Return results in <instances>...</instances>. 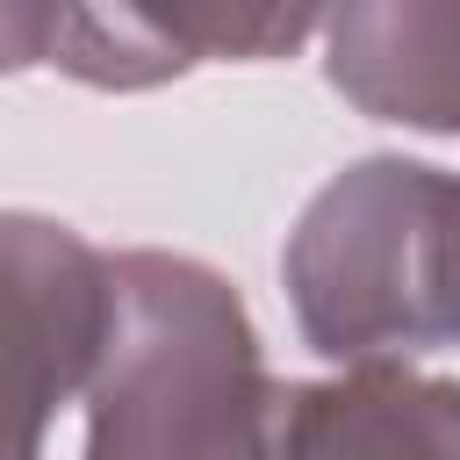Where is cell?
<instances>
[{"label": "cell", "instance_id": "cell-2", "mask_svg": "<svg viewBox=\"0 0 460 460\" xmlns=\"http://www.w3.org/2000/svg\"><path fill=\"white\" fill-rule=\"evenodd\" d=\"M288 309L331 367L417 359L460 331V172L352 158L295 216L280 252Z\"/></svg>", "mask_w": 460, "mask_h": 460}, {"label": "cell", "instance_id": "cell-1", "mask_svg": "<svg viewBox=\"0 0 460 460\" xmlns=\"http://www.w3.org/2000/svg\"><path fill=\"white\" fill-rule=\"evenodd\" d=\"M273 374L244 295L187 252H108L86 460H266Z\"/></svg>", "mask_w": 460, "mask_h": 460}, {"label": "cell", "instance_id": "cell-4", "mask_svg": "<svg viewBox=\"0 0 460 460\" xmlns=\"http://www.w3.org/2000/svg\"><path fill=\"white\" fill-rule=\"evenodd\" d=\"M79 86L151 93L201 65H273L323 36L338 0H79Z\"/></svg>", "mask_w": 460, "mask_h": 460}, {"label": "cell", "instance_id": "cell-3", "mask_svg": "<svg viewBox=\"0 0 460 460\" xmlns=\"http://www.w3.org/2000/svg\"><path fill=\"white\" fill-rule=\"evenodd\" d=\"M108 338V252L58 216L0 208V460H43Z\"/></svg>", "mask_w": 460, "mask_h": 460}, {"label": "cell", "instance_id": "cell-8", "mask_svg": "<svg viewBox=\"0 0 460 460\" xmlns=\"http://www.w3.org/2000/svg\"><path fill=\"white\" fill-rule=\"evenodd\" d=\"M453 345H460V331H453Z\"/></svg>", "mask_w": 460, "mask_h": 460}, {"label": "cell", "instance_id": "cell-6", "mask_svg": "<svg viewBox=\"0 0 460 460\" xmlns=\"http://www.w3.org/2000/svg\"><path fill=\"white\" fill-rule=\"evenodd\" d=\"M323 79L374 122L460 137V0H338Z\"/></svg>", "mask_w": 460, "mask_h": 460}, {"label": "cell", "instance_id": "cell-5", "mask_svg": "<svg viewBox=\"0 0 460 460\" xmlns=\"http://www.w3.org/2000/svg\"><path fill=\"white\" fill-rule=\"evenodd\" d=\"M266 460H460V381L410 359L273 381Z\"/></svg>", "mask_w": 460, "mask_h": 460}, {"label": "cell", "instance_id": "cell-7", "mask_svg": "<svg viewBox=\"0 0 460 460\" xmlns=\"http://www.w3.org/2000/svg\"><path fill=\"white\" fill-rule=\"evenodd\" d=\"M79 58H86L79 0H0V79H14V72L79 79Z\"/></svg>", "mask_w": 460, "mask_h": 460}]
</instances>
